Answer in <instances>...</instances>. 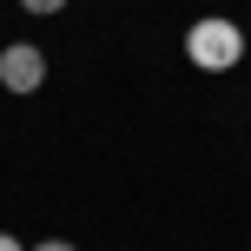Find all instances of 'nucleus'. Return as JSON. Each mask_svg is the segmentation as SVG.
Returning <instances> with one entry per match:
<instances>
[{
	"mask_svg": "<svg viewBox=\"0 0 251 251\" xmlns=\"http://www.w3.org/2000/svg\"><path fill=\"white\" fill-rule=\"evenodd\" d=\"M185 53H192V66H205V73H231V66L245 60V33L225 20V13H212V20H192Z\"/></svg>",
	"mask_w": 251,
	"mask_h": 251,
	"instance_id": "nucleus-1",
	"label": "nucleus"
},
{
	"mask_svg": "<svg viewBox=\"0 0 251 251\" xmlns=\"http://www.w3.org/2000/svg\"><path fill=\"white\" fill-rule=\"evenodd\" d=\"M20 7H26V13H60L66 0H20Z\"/></svg>",
	"mask_w": 251,
	"mask_h": 251,
	"instance_id": "nucleus-3",
	"label": "nucleus"
},
{
	"mask_svg": "<svg viewBox=\"0 0 251 251\" xmlns=\"http://www.w3.org/2000/svg\"><path fill=\"white\" fill-rule=\"evenodd\" d=\"M0 86H7V93H40V86H47V53H40L33 40L0 47Z\"/></svg>",
	"mask_w": 251,
	"mask_h": 251,
	"instance_id": "nucleus-2",
	"label": "nucleus"
},
{
	"mask_svg": "<svg viewBox=\"0 0 251 251\" xmlns=\"http://www.w3.org/2000/svg\"><path fill=\"white\" fill-rule=\"evenodd\" d=\"M0 251H26V245H20V238H7V231H0Z\"/></svg>",
	"mask_w": 251,
	"mask_h": 251,
	"instance_id": "nucleus-5",
	"label": "nucleus"
},
{
	"mask_svg": "<svg viewBox=\"0 0 251 251\" xmlns=\"http://www.w3.org/2000/svg\"><path fill=\"white\" fill-rule=\"evenodd\" d=\"M26 251H73L66 238H40V245H26Z\"/></svg>",
	"mask_w": 251,
	"mask_h": 251,
	"instance_id": "nucleus-4",
	"label": "nucleus"
}]
</instances>
